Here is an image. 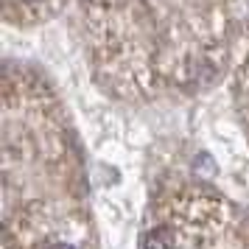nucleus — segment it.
<instances>
[{
	"mask_svg": "<svg viewBox=\"0 0 249 249\" xmlns=\"http://www.w3.org/2000/svg\"><path fill=\"white\" fill-rule=\"evenodd\" d=\"M51 249H79V247H73V244H53Z\"/></svg>",
	"mask_w": 249,
	"mask_h": 249,
	"instance_id": "nucleus-1",
	"label": "nucleus"
}]
</instances>
